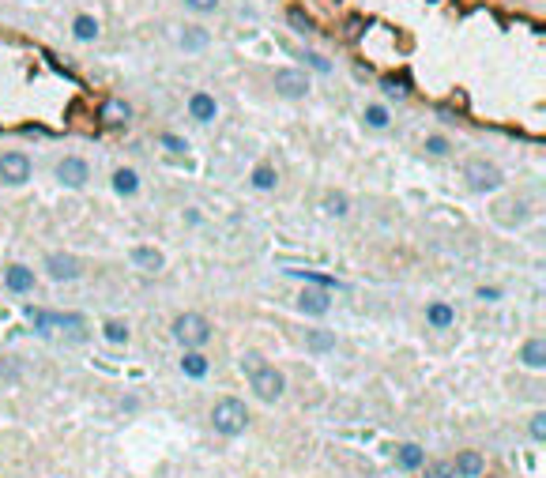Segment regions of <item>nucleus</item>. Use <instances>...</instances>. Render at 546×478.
<instances>
[{
  "label": "nucleus",
  "instance_id": "6",
  "mask_svg": "<svg viewBox=\"0 0 546 478\" xmlns=\"http://www.w3.org/2000/svg\"><path fill=\"white\" fill-rule=\"evenodd\" d=\"M0 181H4V185L31 181V158H26L23 151H4V155H0Z\"/></svg>",
  "mask_w": 546,
  "mask_h": 478
},
{
  "label": "nucleus",
  "instance_id": "25",
  "mask_svg": "<svg viewBox=\"0 0 546 478\" xmlns=\"http://www.w3.org/2000/svg\"><path fill=\"white\" fill-rule=\"evenodd\" d=\"M76 38L79 42H95L98 38V19L95 16H76Z\"/></svg>",
  "mask_w": 546,
  "mask_h": 478
},
{
  "label": "nucleus",
  "instance_id": "35",
  "mask_svg": "<svg viewBox=\"0 0 546 478\" xmlns=\"http://www.w3.org/2000/svg\"><path fill=\"white\" fill-rule=\"evenodd\" d=\"M305 61H309L313 68H321V72H328V68H331V64H328L324 57H316V53H305Z\"/></svg>",
  "mask_w": 546,
  "mask_h": 478
},
{
  "label": "nucleus",
  "instance_id": "15",
  "mask_svg": "<svg viewBox=\"0 0 546 478\" xmlns=\"http://www.w3.org/2000/svg\"><path fill=\"white\" fill-rule=\"evenodd\" d=\"M207 369H211V362L204 358V350H185V358H181V373L189 377V380H204Z\"/></svg>",
  "mask_w": 546,
  "mask_h": 478
},
{
  "label": "nucleus",
  "instance_id": "34",
  "mask_svg": "<svg viewBox=\"0 0 546 478\" xmlns=\"http://www.w3.org/2000/svg\"><path fill=\"white\" fill-rule=\"evenodd\" d=\"M185 4H189L192 11H215L219 0H185Z\"/></svg>",
  "mask_w": 546,
  "mask_h": 478
},
{
  "label": "nucleus",
  "instance_id": "2",
  "mask_svg": "<svg viewBox=\"0 0 546 478\" xmlns=\"http://www.w3.org/2000/svg\"><path fill=\"white\" fill-rule=\"evenodd\" d=\"M170 336H174V343H181L185 350H204V343L211 339V324L207 316L200 313H181L174 328H170Z\"/></svg>",
  "mask_w": 546,
  "mask_h": 478
},
{
  "label": "nucleus",
  "instance_id": "27",
  "mask_svg": "<svg viewBox=\"0 0 546 478\" xmlns=\"http://www.w3.org/2000/svg\"><path fill=\"white\" fill-rule=\"evenodd\" d=\"M366 125H373V128H388L392 125V117H388V110H384V105H366Z\"/></svg>",
  "mask_w": 546,
  "mask_h": 478
},
{
  "label": "nucleus",
  "instance_id": "10",
  "mask_svg": "<svg viewBox=\"0 0 546 478\" xmlns=\"http://www.w3.org/2000/svg\"><path fill=\"white\" fill-rule=\"evenodd\" d=\"M98 121H102L105 128H125V125L132 121V105H128L125 98H105V102L98 105Z\"/></svg>",
  "mask_w": 546,
  "mask_h": 478
},
{
  "label": "nucleus",
  "instance_id": "9",
  "mask_svg": "<svg viewBox=\"0 0 546 478\" xmlns=\"http://www.w3.org/2000/svg\"><path fill=\"white\" fill-rule=\"evenodd\" d=\"M87 177H91V170H87V162L79 155H68V158H61V162H57V181L68 185V189L87 185Z\"/></svg>",
  "mask_w": 546,
  "mask_h": 478
},
{
  "label": "nucleus",
  "instance_id": "29",
  "mask_svg": "<svg viewBox=\"0 0 546 478\" xmlns=\"http://www.w3.org/2000/svg\"><path fill=\"white\" fill-rule=\"evenodd\" d=\"M163 147L170 155H189V143H185L181 136H174V132H166V136H163Z\"/></svg>",
  "mask_w": 546,
  "mask_h": 478
},
{
  "label": "nucleus",
  "instance_id": "20",
  "mask_svg": "<svg viewBox=\"0 0 546 478\" xmlns=\"http://www.w3.org/2000/svg\"><path fill=\"white\" fill-rule=\"evenodd\" d=\"M396 459H399V467L403 471H418V467H426V452H422V445H399L396 448Z\"/></svg>",
  "mask_w": 546,
  "mask_h": 478
},
{
  "label": "nucleus",
  "instance_id": "26",
  "mask_svg": "<svg viewBox=\"0 0 546 478\" xmlns=\"http://www.w3.org/2000/svg\"><path fill=\"white\" fill-rule=\"evenodd\" d=\"M381 87L388 90L392 98H403L407 90H411V79H407V76H384V79H381Z\"/></svg>",
  "mask_w": 546,
  "mask_h": 478
},
{
  "label": "nucleus",
  "instance_id": "12",
  "mask_svg": "<svg viewBox=\"0 0 546 478\" xmlns=\"http://www.w3.org/2000/svg\"><path fill=\"white\" fill-rule=\"evenodd\" d=\"M4 286L11 290V294H31L34 290V271L26 268V264H11V268L4 271Z\"/></svg>",
  "mask_w": 546,
  "mask_h": 478
},
{
  "label": "nucleus",
  "instance_id": "3",
  "mask_svg": "<svg viewBox=\"0 0 546 478\" xmlns=\"http://www.w3.org/2000/svg\"><path fill=\"white\" fill-rule=\"evenodd\" d=\"M26 316L34 321V328L42 331V336H49V331H57V328L72 331L76 339H83V336H87V321H83L79 313H46V309H26Z\"/></svg>",
  "mask_w": 546,
  "mask_h": 478
},
{
  "label": "nucleus",
  "instance_id": "7",
  "mask_svg": "<svg viewBox=\"0 0 546 478\" xmlns=\"http://www.w3.org/2000/svg\"><path fill=\"white\" fill-rule=\"evenodd\" d=\"M46 271L49 279H57V283H72V279H79V260L72 256V252H49L46 256Z\"/></svg>",
  "mask_w": 546,
  "mask_h": 478
},
{
  "label": "nucleus",
  "instance_id": "16",
  "mask_svg": "<svg viewBox=\"0 0 546 478\" xmlns=\"http://www.w3.org/2000/svg\"><path fill=\"white\" fill-rule=\"evenodd\" d=\"M189 113L196 117L200 125H207V121H215L219 105H215V98H211V95H204V90H200V95H192V98H189Z\"/></svg>",
  "mask_w": 546,
  "mask_h": 478
},
{
  "label": "nucleus",
  "instance_id": "4",
  "mask_svg": "<svg viewBox=\"0 0 546 478\" xmlns=\"http://www.w3.org/2000/svg\"><path fill=\"white\" fill-rule=\"evenodd\" d=\"M249 380H252V392H257L264 403H279V400H283V392H287V377L279 373L275 365H257L249 373Z\"/></svg>",
  "mask_w": 546,
  "mask_h": 478
},
{
  "label": "nucleus",
  "instance_id": "33",
  "mask_svg": "<svg viewBox=\"0 0 546 478\" xmlns=\"http://www.w3.org/2000/svg\"><path fill=\"white\" fill-rule=\"evenodd\" d=\"M426 151H430V155H448V140L445 136H430V140H426Z\"/></svg>",
  "mask_w": 546,
  "mask_h": 478
},
{
  "label": "nucleus",
  "instance_id": "23",
  "mask_svg": "<svg viewBox=\"0 0 546 478\" xmlns=\"http://www.w3.org/2000/svg\"><path fill=\"white\" fill-rule=\"evenodd\" d=\"M324 211H328V215L331 219H343V215H347V211H351V200H347V192H328L324 196Z\"/></svg>",
  "mask_w": 546,
  "mask_h": 478
},
{
  "label": "nucleus",
  "instance_id": "31",
  "mask_svg": "<svg viewBox=\"0 0 546 478\" xmlns=\"http://www.w3.org/2000/svg\"><path fill=\"white\" fill-rule=\"evenodd\" d=\"M426 478H456V474H452V463H430Z\"/></svg>",
  "mask_w": 546,
  "mask_h": 478
},
{
  "label": "nucleus",
  "instance_id": "32",
  "mask_svg": "<svg viewBox=\"0 0 546 478\" xmlns=\"http://www.w3.org/2000/svg\"><path fill=\"white\" fill-rule=\"evenodd\" d=\"M531 437H535V441H539V445L546 441V415H542V410H539V415H535V418H531Z\"/></svg>",
  "mask_w": 546,
  "mask_h": 478
},
{
  "label": "nucleus",
  "instance_id": "14",
  "mask_svg": "<svg viewBox=\"0 0 546 478\" xmlns=\"http://www.w3.org/2000/svg\"><path fill=\"white\" fill-rule=\"evenodd\" d=\"M110 185H113L117 196H136V192H140V174H136L132 166H121V170H113Z\"/></svg>",
  "mask_w": 546,
  "mask_h": 478
},
{
  "label": "nucleus",
  "instance_id": "18",
  "mask_svg": "<svg viewBox=\"0 0 546 478\" xmlns=\"http://www.w3.org/2000/svg\"><path fill=\"white\" fill-rule=\"evenodd\" d=\"M305 347H309L313 354H331V350H336V331H328V328L305 331Z\"/></svg>",
  "mask_w": 546,
  "mask_h": 478
},
{
  "label": "nucleus",
  "instance_id": "8",
  "mask_svg": "<svg viewBox=\"0 0 546 478\" xmlns=\"http://www.w3.org/2000/svg\"><path fill=\"white\" fill-rule=\"evenodd\" d=\"M275 90L283 98H305V95H309V76L298 72V68H283L275 76Z\"/></svg>",
  "mask_w": 546,
  "mask_h": 478
},
{
  "label": "nucleus",
  "instance_id": "11",
  "mask_svg": "<svg viewBox=\"0 0 546 478\" xmlns=\"http://www.w3.org/2000/svg\"><path fill=\"white\" fill-rule=\"evenodd\" d=\"M328 305H331V298H328L324 286H305L302 294H298V309L309 313V316H324Z\"/></svg>",
  "mask_w": 546,
  "mask_h": 478
},
{
  "label": "nucleus",
  "instance_id": "30",
  "mask_svg": "<svg viewBox=\"0 0 546 478\" xmlns=\"http://www.w3.org/2000/svg\"><path fill=\"white\" fill-rule=\"evenodd\" d=\"M181 46H185V49H204V46H207V34H204V31H185V34H181Z\"/></svg>",
  "mask_w": 546,
  "mask_h": 478
},
{
  "label": "nucleus",
  "instance_id": "21",
  "mask_svg": "<svg viewBox=\"0 0 546 478\" xmlns=\"http://www.w3.org/2000/svg\"><path fill=\"white\" fill-rule=\"evenodd\" d=\"M426 321H430V328L445 331V328H452V321H456V313H452V305H448V301H433L430 309H426Z\"/></svg>",
  "mask_w": 546,
  "mask_h": 478
},
{
  "label": "nucleus",
  "instance_id": "13",
  "mask_svg": "<svg viewBox=\"0 0 546 478\" xmlns=\"http://www.w3.org/2000/svg\"><path fill=\"white\" fill-rule=\"evenodd\" d=\"M132 264H136L140 271H151L155 275V271L166 268V256L155 245H136V249H132Z\"/></svg>",
  "mask_w": 546,
  "mask_h": 478
},
{
  "label": "nucleus",
  "instance_id": "5",
  "mask_svg": "<svg viewBox=\"0 0 546 478\" xmlns=\"http://www.w3.org/2000/svg\"><path fill=\"white\" fill-rule=\"evenodd\" d=\"M468 185L471 192H494L501 185V170L486 158H475V162H468Z\"/></svg>",
  "mask_w": 546,
  "mask_h": 478
},
{
  "label": "nucleus",
  "instance_id": "28",
  "mask_svg": "<svg viewBox=\"0 0 546 478\" xmlns=\"http://www.w3.org/2000/svg\"><path fill=\"white\" fill-rule=\"evenodd\" d=\"M287 19H290V26H298L302 34H313V31H316V26H313V19L305 16L302 8H290V11H287Z\"/></svg>",
  "mask_w": 546,
  "mask_h": 478
},
{
  "label": "nucleus",
  "instance_id": "24",
  "mask_svg": "<svg viewBox=\"0 0 546 478\" xmlns=\"http://www.w3.org/2000/svg\"><path fill=\"white\" fill-rule=\"evenodd\" d=\"M102 336L110 339V343H117V347H125L132 331H128V324H125V321H105V324H102Z\"/></svg>",
  "mask_w": 546,
  "mask_h": 478
},
{
  "label": "nucleus",
  "instance_id": "36",
  "mask_svg": "<svg viewBox=\"0 0 546 478\" xmlns=\"http://www.w3.org/2000/svg\"><path fill=\"white\" fill-rule=\"evenodd\" d=\"M257 365H264V362H260V354H245V373H252Z\"/></svg>",
  "mask_w": 546,
  "mask_h": 478
},
{
  "label": "nucleus",
  "instance_id": "17",
  "mask_svg": "<svg viewBox=\"0 0 546 478\" xmlns=\"http://www.w3.org/2000/svg\"><path fill=\"white\" fill-rule=\"evenodd\" d=\"M483 471H486V463L478 452H460L456 463H452V474H460V478H478Z\"/></svg>",
  "mask_w": 546,
  "mask_h": 478
},
{
  "label": "nucleus",
  "instance_id": "19",
  "mask_svg": "<svg viewBox=\"0 0 546 478\" xmlns=\"http://www.w3.org/2000/svg\"><path fill=\"white\" fill-rule=\"evenodd\" d=\"M520 362H524L527 369H542V365H546V339H542V336H535V339L524 343Z\"/></svg>",
  "mask_w": 546,
  "mask_h": 478
},
{
  "label": "nucleus",
  "instance_id": "1",
  "mask_svg": "<svg viewBox=\"0 0 546 478\" xmlns=\"http://www.w3.org/2000/svg\"><path fill=\"white\" fill-rule=\"evenodd\" d=\"M211 430L219 437H237L249 430V407L245 400H237V395H226L211 407Z\"/></svg>",
  "mask_w": 546,
  "mask_h": 478
},
{
  "label": "nucleus",
  "instance_id": "22",
  "mask_svg": "<svg viewBox=\"0 0 546 478\" xmlns=\"http://www.w3.org/2000/svg\"><path fill=\"white\" fill-rule=\"evenodd\" d=\"M279 185V174L268 166V162H260L257 170H252V189H260V192H272Z\"/></svg>",
  "mask_w": 546,
  "mask_h": 478
}]
</instances>
